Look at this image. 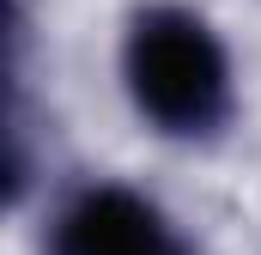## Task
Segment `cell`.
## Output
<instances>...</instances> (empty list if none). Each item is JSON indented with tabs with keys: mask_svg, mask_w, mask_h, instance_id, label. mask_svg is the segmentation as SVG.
Masks as SVG:
<instances>
[{
	"mask_svg": "<svg viewBox=\"0 0 261 255\" xmlns=\"http://www.w3.org/2000/svg\"><path fill=\"white\" fill-rule=\"evenodd\" d=\"M158 255H182V243H170V249H158Z\"/></svg>",
	"mask_w": 261,
	"mask_h": 255,
	"instance_id": "3",
	"label": "cell"
},
{
	"mask_svg": "<svg viewBox=\"0 0 261 255\" xmlns=\"http://www.w3.org/2000/svg\"><path fill=\"white\" fill-rule=\"evenodd\" d=\"M176 237L164 213L146 194L116 189V183L79 189L49 225V255H158Z\"/></svg>",
	"mask_w": 261,
	"mask_h": 255,
	"instance_id": "2",
	"label": "cell"
},
{
	"mask_svg": "<svg viewBox=\"0 0 261 255\" xmlns=\"http://www.w3.org/2000/svg\"><path fill=\"white\" fill-rule=\"evenodd\" d=\"M134 110L170 140H206L231 116V61L213 24L189 6H140L122 37Z\"/></svg>",
	"mask_w": 261,
	"mask_h": 255,
	"instance_id": "1",
	"label": "cell"
}]
</instances>
